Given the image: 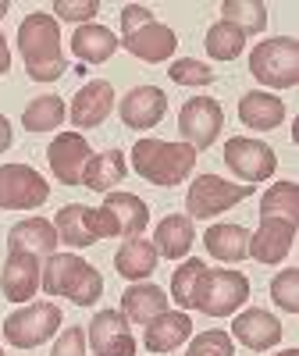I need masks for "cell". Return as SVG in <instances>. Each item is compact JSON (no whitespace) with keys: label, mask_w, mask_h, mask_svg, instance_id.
<instances>
[{"label":"cell","mask_w":299,"mask_h":356,"mask_svg":"<svg viewBox=\"0 0 299 356\" xmlns=\"http://www.w3.org/2000/svg\"><path fill=\"white\" fill-rule=\"evenodd\" d=\"M243 47H246V36L239 33L235 25L214 22L207 29V54H211L214 61H235V57L243 54Z\"/></svg>","instance_id":"cell-33"},{"label":"cell","mask_w":299,"mask_h":356,"mask_svg":"<svg viewBox=\"0 0 299 356\" xmlns=\"http://www.w3.org/2000/svg\"><path fill=\"white\" fill-rule=\"evenodd\" d=\"M118 47H122L118 36L111 33L107 25H97V22L79 25L72 33V54L79 57L82 65H104V61H111Z\"/></svg>","instance_id":"cell-26"},{"label":"cell","mask_w":299,"mask_h":356,"mask_svg":"<svg viewBox=\"0 0 299 356\" xmlns=\"http://www.w3.org/2000/svg\"><path fill=\"white\" fill-rule=\"evenodd\" d=\"M18 54L33 82H57L68 72L65 50H61V25L47 11L25 15L18 25Z\"/></svg>","instance_id":"cell-1"},{"label":"cell","mask_w":299,"mask_h":356,"mask_svg":"<svg viewBox=\"0 0 299 356\" xmlns=\"http://www.w3.org/2000/svg\"><path fill=\"white\" fill-rule=\"evenodd\" d=\"M11 72V47L4 40V33H0V75H8Z\"/></svg>","instance_id":"cell-41"},{"label":"cell","mask_w":299,"mask_h":356,"mask_svg":"<svg viewBox=\"0 0 299 356\" xmlns=\"http://www.w3.org/2000/svg\"><path fill=\"white\" fill-rule=\"evenodd\" d=\"M250 72L260 86L271 89H292L299 86V40L292 36H271L250 50Z\"/></svg>","instance_id":"cell-4"},{"label":"cell","mask_w":299,"mask_h":356,"mask_svg":"<svg viewBox=\"0 0 299 356\" xmlns=\"http://www.w3.org/2000/svg\"><path fill=\"white\" fill-rule=\"evenodd\" d=\"M225 129V111L214 97H193L182 104L178 111V132H182V143H189L193 150H207L214 146V139Z\"/></svg>","instance_id":"cell-11"},{"label":"cell","mask_w":299,"mask_h":356,"mask_svg":"<svg viewBox=\"0 0 299 356\" xmlns=\"http://www.w3.org/2000/svg\"><path fill=\"white\" fill-rule=\"evenodd\" d=\"M93 157L89 143L82 132H57L54 143L47 146V161H50V171L61 186H82V171Z\"/></svg>","instance_id":"cell-12"},{"label":"cell","mask_w":299,"mask_h":356,"mask_svg":"<svg viewBox=\"0 0 299 356\" xmlns=\"http://www.w3.org/2000/svg\"><path fill=\"white\" fill-rule=\"evenodd\" d=\"M111 111H114V86L107 79H93L72 97L68 118L75 129H97L111 118Z\"/></svg>","instance_id":"cell-17"},{"label":"cell","mask_w":299,"mask_h":356,"mask_svg":"<svg viewBox=\"0 0 299 356\" xmlns=\"http://www.w3.org/2000/svg\"><path fill=\"white\" fill-rule=\"evenodd\" d=\"M225 164H228V171L239 178V182L257 186V182H267V178L278 171V154L264 139L232 136L225 143Z\"/></svg>","instance_id":"cell-9"},{"label":"cell","mask_w":299,"mask_h":356,"mask_svg":"<svg viewBox=\"0 0 299 356\" xmlns=\"http://www.w3.org/2000/svg\"><path fill=\"white\" fill-rule=\"evenodd\" d=\"M292 239H296V225L282 218H260V228L250 235V257L267 267L282 264L292 253Z\"/></svg>","instance_id":"cell-18"},{"label":"cell","mask_w":299,"mask_h":356,"mask_svg":"<svg viewBox=\"0 0 299 356\" xmlns=\"http://www.w3.org/2000/svg\"><path fill=\"white\" fill-rule=\"evenodd\" d=\"M203 246L221 264H239V260L250 257V232L243 225L221 221V225H211L203 232Z\"/></svg>","instance_id":"cell-23"},{"label":"cell","mask_w":299,"mask_h":356,"mask_svg":"<svg viewBox=\"0 0 299 356\" xmlns=\"http://www.w3.org/2000/svg\"><path fill=\"white\" fill-rule=\"evenodd\" d=\"M104 211L114 218L118 235H125V239H139V235L146 232V225H150V207L136 193H107Z\"/></svg>","instance_id":"cell-24"},{"label":"cell","mask_w":299,"mask_h":356,"mask_svg":"<svg viewBox=\"0 0 299 356\" xmlns=\"http://www.w3.org/2000/svg\"><path fill=\"white\" fill-rule=\"evenodd\" d=\"M40 257L33 253H8L4 271H0V292L8 296L11 303H25L40 292Z\"/></svg>","instance_id":"cell-19"},{"label":"cell","mask_w":299,"mask_h":356,"mask_svg":"<svg viewBox=\"0 0 299 356\" xmlns=\"http://www.w3.org/2000/svg\"><path fill=\"white\" fill-rule=\"evenodd\" d=\"M11 139H15V132H11V122L4 114H0V154L4 150H11Z\"/></svg>","instance_id":"cell-40"},{"label":"cell","mask_w":299,"mask_h":356,"mask_svg":"<svg viewBox=\"0 0 299 356\" xmlns=\"http://www.w3.org/2000/svg\"><path fill=\"white\" fill-rule=\"evenodd\" d=\"M257 186H235L221 175H196V182L186 193V218L207 221V218H218L225 211H232L235 203H243L246 196H253Z\"/></svg>","instance_id":"cell-8"},{"label":"cell","mask_w":299,"mask_h":356,"mask_svg":"<svg viewBox=\"0 0 299 356\" xmlns=\"http://www.w3.org/2000/svg\"><path fill=\"white\" fill-rule=\"evenodd\" d=\"M61 321L65 317L57 303H25L4 321V339L15 349H36L57 335Z\"/></svg>","instance_id":"cell-7"},{"label":"cell","mask_w":299,"mask_h":356,"mask_svg":"<svg viewBox=\"0 0 299 356\" xmlns=\"http://www.w3.org/2000/svg\"><path fill=\"white\" fill-rule=\"evenodd\" d=\"M118 43H122L132 57H139V61H146V65H161V61H168V57L175 54L178 36H175V29H168L164 22L150 18V22H143L139 29L125 33Z\"/></svg>","instance_id":"cell-16"},{"label":"cell","mask_w":299,"mask_h":356,"mask_svg":"<svg viewBox=\"0 0 299 356\" xmlns=\"http://www.w3.org/2000/svg\"><path fill=\"white\" fill-rule=\"evenodd\" d=\"M54 228H57V239L72 250H86L100 239H111L118 235V225L114 218L104 211V207H86V203H68L57 211L54 218Z\"/></svg>","instance_id":"cell-6"},{"label":"cell","mask_w":299,"mask_h":356,"mask_svg":"<svg viewBox=\"0 0 299 356\" xmlns=\"http://www.w3.org/2000/svg\"><path fill=\"white\" fill-rule=\"evenodd\" d=\"M168 75L178 86H211L214 82V72L207 68L203 61H196V57H178V61H171Z\"/></svg>","instance_id":"cell-37"},{"label":"cell","mask_w":299,"mask_h":356,"mask_svg":"<svg viewBox=\"0 0 299 356\" xmlns=\"http://www.w3.org/2000/svg\"><path fill=\"white\" fill-rule=\"evenodd\" d=\"M207 271V264L189 257L186 264H178V271L171 275V300L182 307V310H193V300H196V285Z\"/></svg>","instance_id":"cell-34"},{"label":"cell","mask_w":299,"mask_h":356,"mask_svg":"<svg viewBox=\"0 0 299 356\" xmlns=\"http://www.w3.org/2000/svg\"><path fill=\"white\" fill-rule=\"evenodd\" d=\"M246 300H250V278L243 271H211L207 267L196 285L193 310H200L207 317H232L243 310Z\"/></svg>","instance_id":"cell-5"},{"label":"cell","mask_w":299,"mask_h":356,"mask_svg":"<svg viewBox=\"0 0 299 356\" xmlns=\"http://www.w3.org/2000/svg\"><path fill=\"white\" fill-rule=\"evenodd\" d=\"M157 250H154V243H146L143 235L139 239H125L122 243V250L114 253V271L122 275L125 282H146L150 275L157 271Z\"/></svg>","instance_id":"cell-27"},{"label":"cell","mask_w":299,"mask_h":356,"mask_svg":"<svg viewBox=\"0 0 299 356\" xmlns=\"http://www.w3.org/2000/svg\"><path fill=\"white\" fill-rule=\"evenodd\" d=\"M40 285L47 296H65L75 307H93L104 296L100 271L79 253H50L40 271Z\"/></svg>","instance_id":"cell-3"},{"label":"cell","mask_w":299,"mask_h":356,"mask_svg":"<svg viewBox=\"0 0 299 356\" xmlns=\"http://www.w3.org/2000/svg\"><path fill=\"white\" fill-rule=\"evenodd\" d=\"M118 114H122L125 129H136V132L157 129L168 114V97L157 86H136L118 100Z\"/></svg>","instance_id":"cell-14"},{"label":"cell","mask_w":299,"mask_h":356,"mask_svg":"<svg viewBox=\"0 0 299 356\" xmlns=\"http://www.w3.org/2000/svg\"><path fill=\"white\" fill-rule=\"evenodd\" d=\"M168 292L161 285H150V282H136L125 289L122 296V317L132 324H150L154 317H161L168 310Z\"/></svg>","instance_id":"cell-25"},{"label":"cell","mask_w":299,"mask_h":356,"mask_svg":"<svg viewBox=\"0 0 299 356\" xmlns=\"http://www.w3.org/2000/svg\"><path fill=\"white\" fill-rule=\"evenodd\" d=\"M260 218H282L299 228V186L296 182H275L260 196Z\"/></svg>","instance_id":"cell-31"},{"label":"cell","mask_w":299,"mask_h":356,"mask_svg":"<svg viewBox=\"0 0 299 356\" xmlns=\"http://www.w3.org/2000/svg\"><path fill=\"white\" fill-rule=\"evenodd\" d=\"M65 118H68V107L61 97H36L25 104L22 125H25V132H54V129H61Z\"/></svg>","instance_id":"cell-30"},{"label":"cell","mask_w":299,"mask_h":356,"mask_svg":"<svg viewBox=\"0 0 299 356\" xmlns=\"http://www.w3.org/2000/svg\"><path fill=\"white\" fill-rule=\"evenodd\" d=\"M193 339V317L186 310H164L154 317L143 332V346L150 353H175L178 346H186Z\"/></svg>","instance_id":"cell-20"},{"label":"cell","mask_w":299,"mask_h":356,"mask_svg":"<svg viewBox=\"0 0 299 356\" xmlns=\"http://www.w3.org/2000/svg\"><path fill=\"white\" fill-rule=\"evenodd\" d=\"M239 122L253 132H271L285 122V100L267 89H250L239 100Z\"/></svg>","instance_id":"cell-21"},{"label":"cell","mask_w":299,"mask_h":356,"mask_svg":"<svg viewBox=\"0 0 299 356\" xmlns=\"http://www.w3.org/2000/svg\"><path fill=\"white\" fill-rule=\"evenodd\" d=\"M278 356H299V349H282Z\"/></svg>","instance_id":"cell-42"},{"label":"cell","mask_w":299,"mask_h":356,"mask_svg":"<svg viewBox=\"0 0 299 356\" xmlns=\"http://www.w3.org/2000/svg\"><path fill=\"white\" fill-rule=\"evenodd\" d=\"M86 346H93L97 356H136V339L122 310H100L89 321Z\"/></svg>","instance_id":"cell-13"},{"label":"cell","mask_w":299,"mask_h":356,"mask_svg":"<svg viewBox=\"0 0 299 356\" xmlns=\"http://www.w3.org/2000/svg\"><path fill=\"white\" fill-rule=\"evenodd\" d=\"M0 356H4V349H0Z\"/></svg>","instance_id":"cell-44"},{"label":"cell","mask_w":299,"mask_h":356,"mask_svg":"<svg viewBox=\"0 0 299 356\" xmlns=\"http://www.w3.org/2000/svg\"><path fill=\"white\" fill-rule=\"evenodd\" d=\"M282 335H285L282 321L271 310H264V307H250L243 314H235V321H232V342H243L253 353L275 349L282 342Z\"/></svg>","instance_id":"cell-15"},{"label":"cell","mask_w":299,"mask_h":356,"mask_svg":"<svg viewBox=\"0 0 299 356\" xmlns=\"http://www.w3.org/2000/svg\"><path fill=\"white\" fill-rule=\"evenodd\" d=\"M193 239H196L193 218H186V214H168V218L157 225V235H154V250H157V257H168V260H182V257L193 250Z\"/></svg>","instance_id":"cell-29"},{"label":"cell","mask_w":299,"mask_h":356,"mask_svg":"<svg viewBox=\"0 0 299 356\" xmlns=\"http://www.w3.org/2000/svg\"><path fill=\"white\" fill-rule=\"evenodd\" d=\"M8 8H11V4H8V0H0V15H8Z\"/></svg>","instance_id":"cell-43"},{"label":"cell","mask_w":299,"mask_h":356,"mask_svg":"<svg viewBox=\"0 0 299 356\" xmlns=\"http://www.w3.org/2000/svg\"><path fill=\"white\" fill-rule=\"evenodd\" d=\"M221 15H225L221 22L235 25L243 36H253V33L267 29V4H260V0H225Z\"/></svg>","instance_id":"cell-32"},{"label":"cell","mask_w":299,"mask_h":356,"mask_svg":"<svg viewBox=\"0 0 299 356\" xmlns=\"http://www.w3.org/2000/svg\"><path fill=\"white\" fill-rule=\"evenodd\" d=\"M50 356H86V332L82 328H65L54 342Z\"/></svg>","instance_id":"cell-39"},{"label":"cell","mask_w":299,"mask_h":356,"mask_svg":"<svg viewBox=\"0 0 299 356\" xmlns=\"http://www.w3.org/2000/svg\"><path fill=\"white\" fill-rule=\"evenodd\" d=\"M54 15L65 18V22H75V25H89L93 15H100V4L97 0H57Z\"/></svg>","instance_id":"cell-38"},{"label":"cell","mask_w":299,"mask_h":356,"mask_svg":"<svg viewBox=\"0 0 299 356\" xmlns=\"http://www.w3.org/2000/svg\"><path fill=\"white\" fill-rule=\"evenodd\" d=\"M57 228L47 218H25L8 232V253H33V257H50L57 253Z\"/></svg>","instance_id":"cell-22"},{"label":"cell","mask_w":299,"mask_h":356,"mask_svg":"<svg viewBox=\"0 0 299 356\" xmlns=\"http://www.w3.org/2000/svg\"><path fill=\"white\" fill-rule=\"evenodd\" d=\"M50 200L47 178L29 164H0V211H36Z\"/></svg>","instance_id":"cell-10"},{"label":"cell","mask_w":299,"mask_h":356,"mask_svg":"<svg viewBox=\"0 0 299 356\" xmlns=\"http://www.w3.org/2000/svg\"><path fill=\"white\" fill-rule=\"evenodd\" d=\"M271 300L285 310V314H299V271L285 267L271 278Z\"/></svg>","instance_id":"cell-35"},{"label":"cell","mask_w":299,"mask_h":356,"mask_svg":"<svg viewBox=\"0 0 299 356\" xmlns=\"http://www.w3.org/2000/svg\"><path fill=\"white\" fill-rule=\"evenodd\" d=\"M129 175V164H125V154L122 150H104V154H93L82 171V186L93 189V193H114V186H122Z\"/></svg>","instance_id":"cell-28"},{"label":"cell","mask_w":299,"mask_h":356,"mask_svg":"<svg viewBox=\"0 0 299 356\" xmlns=\"http://www.w3.org/2000/svg\"><path fill=\"white\" fill-rule=\"evenodd\" d=\"M186 356H235V342H232L228 332L211 328V332H200V335L189 342Z\"/></svg>","instance_id":"cell-36"},{"label":"cell","mask_w":299,"mask_h":356,"mask_svg":"<svg viewBox=\"0 0 299 356\" xmlns=\"http://www.w3.org/2000/svg\"><path fill=\"white\" fill-rule=\"evenodd\" d=\"M132 168L150 186H182L196 168V150L189 143H168V139H136L132 146Z\"/></svg>","instance_id":"cell-2"}]
</instances>
